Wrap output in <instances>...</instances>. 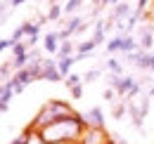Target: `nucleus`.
I'll use <instances>...</instances> for the list:
<instances>
[{"label":"nucleus","mask_w":154,"mask_h":144,"mask_svg":"<svg viewBox=\"0 0 154 144\" xmlns=\"http://www.w3.org/2000/svg\"><path fill=\"white\" fill-rule=\"evenodd\" d=\"M0 76H2V83L10 80V62H2V69H0Z\"/></svg>","instance_id":"24"},{"label":"nucleus","mask_w":154,"mask_h":144,"mask_svg":"<svg viewBox=\"0 0 154 144\" xmlns=\"http://www.w3.org/2000/svg\"><path fill=\"white\" fill-rule=\"evenodd\" d=\"M121 43H123V36H116V38H112V40H107V52L109 54L121 52Z\"/></svg>","instance_id":"17"},{"label":"nucleus","mask_w":154,"mask_h":144,"mask_svg":"<svg viewBox=\"0 0 154 144\" xmlns=\"http://www.w3.org/2000/svg\"><path fill=\"white\" fill-rule=\"evenodd\" d=\"M74 50H76V43H71V40H62V45H59V59H64V57H74Z\"/></svg>","instance_id":"14"},{"label":"nucleus","mask_w":154,"mask_h":144,"mask_svg":"<svg viewBox=\"0 0 154 144\" xmlns=\"http://www.w3.org/2000/svg\"><path fill=\"white\" fill-rule=\"evenodd\" d=\"M78 59L76 57H64V59H57V66H59V73L66 78V76H71V66L76 64Z\"/></svg>","instance_id":"10"},{"label":"nucleus","mask_w":154,"mask_h":144,"mask_svg":"<svg viewBox=\"0 0 154 144\" xmlns=\"http://www.w3.org/2000/svg\"><path fill=\"white\" fill-rule=\"evenodd\" d=\"M152 57L154 54L152 52H145V50H140V59H137V69H142V71H149L152 69Z\"/></svg>","instance_id":"12"},{"label":"nucleus","mask_w":154,"mask_h":144,"mask_svg":"<svg viewBox=\"0 0 154 144\" xmlns=\"http://www.w3.org/2000/svg\"><path fill=\"white\" fill-rule=\"evenodd\" d=\"M149 71H154V57H152V69H149Z\"/></svg>","instance_id":"33"},{"label":"nucleus","mask_w":154,"mask_h":144,"mask_svg":"<svg viewBox=\"0 0 154 144\" xmlns=\"http://www.w3.org/2000/svg\"><path fill=\"white\" fill-rule=\"evenodd\" d=\"M71 97H74V99H81V97H83V85H78V88H71Z\"/></svg>","instance_id":"26"},{"label":"nucleus","mask_w":154,"mask_h":144,"mask_svg":"<svg viewBox=\"0 0 154 144\" xmlns=\"http://www.w3.org/2000/svg\"><path fill=\"white\" fill-rule=\"evenodd\" d=\"M112 144H128L126 140H119V135H112Z\"/></svg>","instance_id":"29"},{"label":"nucleus","mask_w":154,"mask_h":144,"mask_svg":"<svg viewBox=\"0 0 154 144\" xmlns=\"http://www.w3.org/2000/svg\"><path fill=\"white\" fill-rule=\"evenodd\" d=\"M36 132H40V137L48 144H71L81 142V137L85 132V123L78 113H74V116H66L52 125L43 128V130H36Z\"/></svg>","instance_id":"1"},{"label":"nucleus","mask_w":154,"mask_h":144,"mask_svg":"<svg viewBox=\"0 0 154 144\" xmlns=\"http://www.w3.org/2000/svg\"><path fill=\"white\" fill-rule=\"evenodd\" d=\"M137 45H140V50H145V52L152 50V45H154V24H142V26H140Z\"/></svg>","instance_id":"6"},{"label":"nucleus","mask_w":154,"mask_h":144,"mask_svg":"<svg viewBox=\"0 0 154 144\" xmlns=\"http://www.w3.org/2000/svg\"><path fill=\"white\" fill-rule=\"evenodd\" d=\"M104 33H107V19H97L95 21V33H93V40L97 45L104 43Z\"/></svg>","instance_id":"11"},{"label":"nucleus","mask_w":154,"mask_h":144,"mask_svg":"<svg viewBox=\"0 0 154 144\" xmlns=\"http://www.w3.org/2000/svg\"><path fill=\"white\" fill-rule=\"evenodd\" d=\"M66 116H74L71 104L59 102V99H50V102L38 111L36 121L29 128H31V130H43V128H48V125H52V123H57V121H62V118H66Z\"/></svg>","instance_id":"2"},{"label":"nucleus","mask_w":154,"mask_h":144,"mask_svg":"<svg viewBox=\"0 0 154 144\" xmlns=\"http://www.w3.org/2000/svg\"><path fill=\"white\" fill-rule=\"evenodd\" d=\"M26 36V33H24V26H17V28H14V31H12V40H14V43H21V38Z\"/></svg>","instance_id":"23"},{"label":"nucleus","mask_w":154,"mask_h":144,"mask_svg":"<svg viewBox=\"0 0 154 144\" xmlns=\"http://www.w3.org/2000/svg\"><path fill=\"white\" fill-rule=\"evenodd\" d=\"M24 2H26V0H10V5H12V7H19V5H24Z\"/></svg>","instance_id":"31"},{"label":"nucleus","mask_w":154,"mask_h":144,"mask_svg":"<svg viewBox=\"0 0 154 144\" xmlns=\"http://www.w3.org/2000/svg\"><path fill=\"white\" fill-rule=\"evenodd\" d=\"M149 94H152V97H154V85H152V88H149Z\"/></svg>","instance_id":"32"},{"label":"nucleus","mask_w":154,"mask_h":144,"mask_svg":"<svg viewBox=\"0 0 154 144\" xmlns=\"http://www.w3.org/2000/svg\"><path fill=\"white\" fill-rule=\"evenodd\" d=\"M62 14H64V5H59V2L50 5V10H48V17L52 19V21H55V19H59Z\"/></svg>","instance_id":"18"},{"label":"nucleus","mask_w":154,"mask_h":144,"mask_svg":"<svg viewBox=\"0 0 154 144\" xmlns=\"http://www.w3.org/2000/svg\"><path fill=\"white\" fill-rule=\"evenodd\" d=\"M59 45H62V40H59L57 31H50L43 36V50L48 54H59Z\"/></svg>","instance_id":"8"},{"label":"nucleus","mask_w":154,"mask_h":144,"mask_svg":"<svg viewBox=\"0 0 154 144\" xmlns=\"http://www.w3.org/2000/svg\"><path fill=\"white\" fill-rule=\"evenodd\" d=\"M145 17L149 19V21H154V0H152V7L147 10V14H145Z\"/></svg>","instance_id":"28"},{"label":"nucleus","mask_w":154,"mask_h":144,"mask_svg":"<svg viewBox=\"0 0 154 144\" xmlns=\"http://www.w3.org/2000/svg\"><path fill=\"white\" fill-rule=\"evenodd\" d=\"M10 47H14V40L12 38H2L0 40V50H10Z\"/></svg>","instance_id":"25"},{"label":"nucleus","mask_w":154,"mask_h":144,"mask_svg":"<svg viewBox=\"0 0 154 144\" xmlns=\"http://www.w3.org/2000/svg\"><path fill=\"white\" fill-rule=\"evenodd\" d=\"M119 2H121V0H102L100 7H104V5H119Z\"/></svg>","instance_id":"30"},{"label":"nucleus","mask_w":154,"mask_h":144,"mask_svg":"<svg viewBox=\"0 0 154 144\" xmlns=\"http://www.w3.org/2000/svg\"><path fill=\"white\" fill-rule=\"evenodd\" d=\"M50 2H52V5H55V2H57V0H50Z\"/></svg>","instance_id":"34"},{"label":"nucleus","mask_w":154,"mask_h":144,"mask_svg":"<svg viewBox=\"0 0 154 144\" xmlns=\"http://www.w3.org/2000/svg\"><path fill=\"white\" fill-rule=\"evenodd\" d=\"M135 10H131V5L128 2H119V5H114V10H112V14H109V21L112 24H119V21H126V19L133 14Z\"/></svg>","instance_id":"7"},{"label":"nucleus","mask_w":154,"mask_h":144,"mask_svg":"<svg viewBox=\"0 0 154 144\" xmlns=\"http://www.w3.org/2000/svg\"><path fill=\"white\" fill-rule=\"evenodd\" d=\"M126 109H128V102L123 99L121 104H116V106H114V111H112V116H114V118H121V116L126 113Z\"/></svg>","instance_id":"22"},{"label":"nucleus","mask_w":154,"mask_h":144,"mask_svg":"<svg viewBox=\"0 0 154 144\" xmlns=\"http://www.w3.org/2000/svg\"><path fill=\"white\" fill-rule=\"evenodd\" d=\"M21 26H24L26 40H31V38H38V33H40V24H36V21H24Z\"/></svg>","instance_id":"13"},{"label":"nucleus","mask_w":154,"mask_h":144,"mask_svg":"<svg viewBox=\"0 0 154 144\" xmlns=\"http://www.w3.org/2000/svg\"><path fill=\"white\" fill-rule=\"evenodd\" d=\"M81 118H83L85 128H104V111H102V106H93L90 111H85Z\"/></svg>","instance_id":"4"},{"label":"nucleus","mask_w":154,"mask_h":144,"mask_svg":"<svg viewBox=\"0 0 154 144\" xmlns=\"http://www.w3.org/2000/svg\"><path fill=\"white\" fill-rule=\"evenodd\" d=\"M64 76L59 73V66H57V59H43V80L48 83H59Z\"/></svg>","instance_id":"5"},{"label":"nucleus","mask_w":154,"mask_h":144,"mask_svg":"<svg viewBox=\"0 0 154 144\" xmlns=\"http://www.w3.org/2000/svg\"><path fill=\"white\" fill-rule=\"evenodd\" d=\"M66 88L71 90V88H78V85H83V76H78V73H71V76H66Z\"/></svg>","instance_id":"19"},{"label":"nucleus","mask_w":154,"mask_h":144,"mask_svg":"<svg viewBox=\"0 0 154 144\" xmlns=\"http://www.w3.org/2000/svg\"><path fill=\"white\" fill-rule=\"evenodd\" d=\"M114 94H116V90H114V88H107V90H104V94H102V97H104L107 102H114Z\"/></svg>","instance_id":"27"},{"label":"nucleus","mask_w":154,"mask_h":144,"mask_svg":"<svg viewBox=\"0 0 154 144\" xmlns=\"http://www.w3.org/2000/svg\"><path fill=\"white\" fill-rule=\"evenodd\" d=\"M78 144H112V135H107L104 128H85Z\"/></svg>","instance_id":"3"},{"label":"nucleus","mask_w":154,"mask_h":144,"mask_svg":"<svg viewBox=\"0 0 154 144\" xmlns=\"http://www.w3.org/2000/svg\"><path fill=\"white\" fill-rule=\"evenodd\" d=\"M81 2H83V0H66V2H64V14H66V17L74 14L78 7H81Z\"/></svg>","instance_id":"20"},{"label":"nucleus","mask_w":154,"mask_h":144,"mask_svg":"<svg viewBox=\"0 0 154 144\" xmlns=\"http://www.w3.org/2000/svg\"><path fill=\"white\" fill-rule=\"evenodd\" d=\"M17 92H14V88H12V83L7 80V83H2V92H0V111L2 113H7L10 111V99L14 97Z\"/></svg>","instance_id":"9"},{"label":"nucleus","mask_w":154,"mask_h":144,"mask_svg":"<svg viewBox=\"0 0 154 144\" xmlns=\"http://www.w3.org/2000/svg\"><path fill=\"white\" fill-rule=\"evenodd\" d=\"M107 71L114 73V76H121V73H123V66H121V62H119L116 57H109V59H107Z\"/></svg>","instance_id":"16"},{"label":"nucleus","mask_w":154,"mask_h":144,"mask_svg":"<svg viewBox=\"0 0 154 144\" xmlns=\"http://www.w3.org/2000/svg\"><path fill=\"white\" fill-rule=\"evenodd\" d=\"M95 47H97V43L93 38H88V40H83V43H76V52L78 54H90Z\"/></svg>","instance_id":"15"},{"label":"nucleus","mask_w":154,"mask_h":144,"mask_svg":"<svg viewBox=\"0 0 154 144\" xmlns=\"http://www.w3.org/2000/svg\"><path fill=\"white\" fill-rule=\"evenodd\" d=\"M100 76H102V71H100V69H90V71L83 73V83H95Z\"/></svg>","instance_id":"21"}]
</instances>
